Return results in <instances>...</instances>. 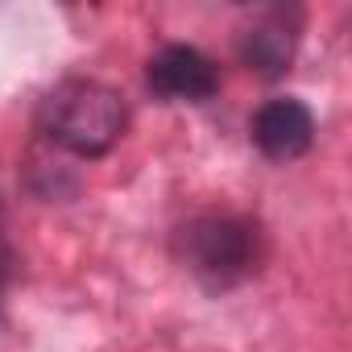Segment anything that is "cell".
I'll list each match as a JSON object with an SVG mask.
<instances>
[{
	"label": "cell",
	"mask_w": 352,
	"mask_h": 352,
	"mask_svg": "<svg viewBox=\"0 0 352 352\" xmlns=\"http://www.w3.org/2000/svg\"><path fill=\"white\" fill-rule=\"evenodd\" d=\"M124 100L100 79H63L38 108V129L46 141L75 157H104L124 137Z\"/></svg>",
	"instance_id": "1"
},
{
	"label": "cell",
	"mask_w": 352,
	"mask_h": 352,
	"mask_svg": "<svg viewBox=\"0 0 352 352\" xmlns=\"http://www.w3.org/2000/svg\"><path fill=\"white\" fill-rule=\"evenodd\" d=\"M174 245L208 290H232L261 265V228L245 216H195Z\"/></svg>",
	"instance_id": "2"
},
{
	"label": "cell",
	"mask_w": 352,
	"mask_h": 352,
	"mask_svg": "<svg viewBox=\"0 0 352 352\" xmlns=\"http://www.w3.org/2000/svg\"><path fill=\"white\" fill-rule=\"evenodd\" d=\"M145 83L153 96L162 100H187V104H204L220 91V71L216 63L195 50V46H183V42H170L162 46L149 67H145Z\"/></svg>",
	"instance_id": "3"
},
{
	"label": "cell",
	"mask_w": 352,
	"mask_h": 352,
	"mask_svg": "<svg viewBox=\"0 0 352 352\" xmlns=\"http://www.w3.org/2000/svg\"><path fill=\"white\" fill-rule=\"evenodd\" d=\"M298 30H302L298 9H261L253 25L241 30V63L261 79L286 75L298 50Z\"/></svg>",
	"instance_id": "4"
},
{
	"label": "cell",
	"mask_w": 352,
	"mask_h": 352,
	"mask_svg": "<svg viewBox=\"0 0 352 352\" xmlns=\"http://www.w3.org/2000/svg\"><path fill=\"white\" fill-rule=\"evenodd\" d=\"M249 133L270 162H294L315 145V112L294 96H278L253 112Z\"/></svg>",
	"instance_id": "5"
},
{
	"label": "cell",
	"mask_w": 352,
	"mask_h": 352,
	"mask_svg": "<svg viewBox=\"0 0 352 352\" xmlns=\"http://www.w3.org/2000/svg\"><path fill=\"white\" fill-rule=\"evenodd\" d=\"M5 274L9 270H5V257H0V298H5Z\"/></svg>",
	"instance_id": "6"
}]
</instances>
